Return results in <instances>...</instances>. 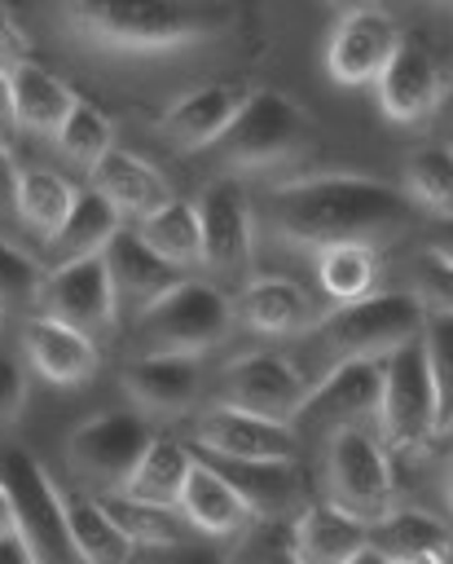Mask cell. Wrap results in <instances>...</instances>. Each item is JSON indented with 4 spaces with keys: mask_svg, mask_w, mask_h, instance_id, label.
I'll use <instances>...</instances> for the list:
<instances>
[{
    "mask_svg": "<svg viewBox=\"0 0 453 564\" xmlns=\"http://www.w3.org/2000/svg\"><path fill=\"white\" fill-rule=\"evenodd\" d=\"M409 220V194L361 172H321L268 189V225L286 247L321 251L334 242H383Z\"/></svg>",
    "mask_w": 453,
    "mask_h": 564,
    "instance_id": "obj_1",
    "label": "cell"
},
{
    "mask_svg": "<svg viewBox=\"0 0 453 564\" xmlns=\"http://www.w3.org/2000/svg\"><path fill=\"white\" fill-rule=\"evenodd\" d=\"M62 26L106 53H167L233 26V0H57Z\"/></svg>",
    "mask_w": 453,
    "mask_h": 564,
    "instance_id": "obj_2",
    "label": "cell"
},
{
    "mask_svg": "<svg viewBox=\"0 0 453 564\" xmlns=\"http://www.w3.org/2000/svg\"><path fill=\"white\" fill-rule=\"evenodd\" d=\"M237 322L233 295H224L216 282L202 278H180L176 286H167L154 304H145L136 313L132 326V352H185V357H202L216 344L229 339Z\"/></svg>",
    "mask_w": 453,
    "mask_h": 564,
    "instance_id": "obj_3",
    "label": "cell"
},
{
    "mask_svg": "<svg viewBox=\"0 0 453 564\" xmlns=\"http://www.w3.org/2000/svg\"><path fill=\"white\" fill-rule=\"evenodd\" d=\"M427 322V304L422 295L409 291H369L352 304H334L321 322H317V339L325 352H334V361L343 357H391L400 344L418 339Z\"/></svg>",
    "mask_w": 453,
    "mask_h": 564,
    "instance_id": "obj_4",
    "label": "cell"
},
{
    "mask_svg": "<svg viewBox=\"0 0 453 564\" xmlns=\"http://www.w3.org/2000/svg\"><path fill=\"white\" fill-rule=\"evenodd\" d=\"M325 502L365 520L369 529L396 507L391 449L369 423L334 427L325 436Z\"/></svg>",
    "mask_w": 453,
    "mask_h": 564,
    "instance_id": "obj_5",
    "label": "cell"
},
{
    "mask_svg": "<svg viewBox=\"0 0 453 564\" xmlns=\"http://www.w3.org/2000/svg\"><path fill=\"white\" fill-rule=\"evenodd\" d=\"M312 141V119L281 88H251L233 128L216 141V154L229 172H268L295 159Z\"/></svg>",
    "mask_w": 453,
    "mask_h": 564,
    "instance_id": "obj_6",
    "label": "cell"
},
{
    "mask_svg": "<svg viewBox=\"0 0 453 564\" xmlns=\"http://www.w3.org/2000/svg\"><path fill=\"white\" fill-rule=\"evenodd\" d=\"M378 436L396 454H422L440 436V401H435L422 335L400 344L391 357H383Z\"/></svg>",
    "mask_w": 453,
    "mask_h": 564,
    "instance_id": "obj_7",
    "label": "cell"
},
{
    "mask_svg": "<svg viewBox=\"0 0 453 564\" xmlns=\"http://www.w3.org/2000/svg\"><path fill=\"white\" fill-rule=\"evenodd\" d=\"M150 441H154V432L136 405L132 410L110 405V410L88 414L66 436V463L79 485H88L97 494H119L123 480L132 476V467L141 463V454L150 449Z\"/></svg>",
    "mask_w": 453,
    "mask_h": 564,
    "instance_id": "obj_8",
    "label": "cell"
},
{
    "mask_svg": "<svg viewBox=\"0 0 453 564\" xmlns=\"http://www.w3.org/2000/svg\"><path fill=\"white\" fill-rule=\"evenodd\" d=\"M0 480L13 502V524L35 546L40 564H79V555L70 546V529H66L62 485L44 471V463L31 449L13 445L0 454Z\"/></svg>",
    "mask_w": 453,
    "mask_h": 564,
    "instance_id": "obj_9",
    "label": "cell"
},
{
    "mask_svg": "<svg viewBox=\"0 0 453 564\" xmlns=\"http://www.w3.org/2000/svg\"><path fill=\"white\" fill-rule=\"evenodd\" d=\"M378 405H383V357H343L308 388V397L295 410V427H321L330 436L334 427L378 423Z\"/></svg>",
    "mask_w": 453,
    "mask_h": 564,
    "instance_id": "obj_10",
    "label": "cell"
},
{
    "mask_svg": "<svg viewBox=\"0 0 453 564\" xmlns=\"http://www.w3.org/2000/svg\"><path fill=\"white\" fill-rule=\"evenodd\" d=\"M194 445L220 463H295L299 458V427L220 401V405L198 414Z\"/></svg>",
    "mask_w": 453,
    "mask_h": 564,
    "instance_id": "obj_11",
    "label": "cell"
},
{
    "mask_svg": "<svg viewBox=\"0 0 453 564\" xmlns=\"http://www.w3.org/2000/svg\"><path fill=\"white\" fill-rule=\"evenodd\" d=\"M308 388L312 383L303 379V370L286 352H273V348L237 352L220 370V401L224 405H237V410H251L264 419H281V423H295V410L308 397Z\"/></svg>",
    "mask_w": 453,
    "mask_h": 564,
    "instance_id": "obj_12",
    "label": "cell"
},
{
    "mask_svg": "<svg viewBox=\"0 0 453 564\" xmlns=\"http://www.w3.org/2000/svg\"><path fill=\"white\" fill-rule=\"evenodd\" d=\"M198 225H202V264L211 273H242L255 256V212L237 176H211L202 185Z\"/></svg>",
    "mask_w": 453,
    "mask_h": 564,
    "instance_id": "obj_13",
    "label": "cell"
},
{
    "mask_svg": "<svg viewBox=\"0 0 453 564\" xmlns=\"http://www.w3.org/2000/svg\"><path fill=\"white\" fill-rule=\"evenodd\" d=\"M40 313L62 317V322L88 330L92 339L106 335L114 326V317H119V291H114L106 251L53 264L48 282H44V295H40Z\"/></svg>",
    "mask_w": 453,
    "mask_h": 564,
    "instance_id": "obj_14",
    "label": "cell"
},
{
    "mask_svg": "<svg viewBox=\"0 0 453 564\" xmlns=\"http://www.w3.org/2000/svg\"><path fill=\"white\" fill-rule=\"evenodd\" d=\"M400 35L405 31L391 22V13L374 9V4L343 9V18L334 22V31L325 40V75L347 88L374 84L383 75V66L391 62Z\"/></svg>",
    "mask_w": 453,
    "mask_h": 564,
    "instance_id": "obj_15",
    "label": "cell"
},
{
    "mask_svg": "<svg viewBox=\"0 0 453 564\" xmlns=\"http://www.w3.org/2000/svg\"><path fill=\"white\" fill-rule=\"evenodd\" d=\"M251 84L242 79H216V84H198L180 97L167 101V110L158 115V137L172 141L185 154L211 150L237 119V110L246 106Z\"/></svg>",
    "mask_w": 453,
    "mask_h": 564,
    "instance_id": "obj_16",
    "label": "cell"
},
{
    "mask_svg": "<svg viewBox=\"0 0 453 564\" xmlns=\"http://www.w3.org/2000/svg\"><path fill=\"white\" fill-rule=\"evenodd\" d=\"M378 88V106L387 119L396 123H418L427 119L431 110H440L444 101V70H440V57L418 40V35H400L391 62L383 66V75L374 79Z\"/></svg>",
    "mask_w": 453,
    "mask_h": 564,
    "instance_id": "obj_17",
    "label": "cell"
},
{
    "mask_svg": "<svg viewBox=\"0 0 453 564\" xmlns=\"http://www.w3.org/2000/svg\"><path fill=\"white\" fill-rule=\"evenodd\" d=\"M26 366L53 383V388H79L97 375L101 366V348L88 330L62 322V317H48V313H35L22 322V339H18Z\"/></svg>",
    "mask_w": 453,
    "mask_h": 564,
    "instance_id": "obj_18",
    "label": "cell"
},
{
    "mask_svg": "<svg viewBox=\"0 0 453 564\" xmlns=\"http://www.w3.org/2000/svg\"><path fill=\"white\" fill-rule=\"evenodd\" d=\"M119 383L141 414L172 419L194 410L202 392V366L198 357H185V352H132L119 370Z\"/></svg>",
    "mask_w": 453,
    "mask_h": 564,
    "instance_id": "obj_19",
    "label": "cell"
},
{
    "mask_svg": "<svg viewBox=\"0 0 453 564\" xmlns=\"http://www.w3.org/2000/svg\"><path fill=\"white\" fill-rule=\"evenodd\" d=\"M180 520L194 533L211 538V542H233L255 520V507L224 476V467H216L207 458H194L189 480H185V494H180Z\"/></svg>",
    "mask_w": 453,
    "mask_h": 564,
    "instance_id": "obj_20",
    "label": "cell"
},
{
    "mask_svg": "<svg viewBox=\"0 0 453 564\" xmlns=\"http://www.w3.org/2000/svg\"><path fill=\"white\" fill-rule=\"evenodd\" d=\"M233 308H237V322L255 335H308L325 317L317 300L295 278H281V273L246 278L242 291L233 295Z\"/></svg>",
    "mask_w": 453,
    "mask_h": 564,
    "instance_id": "obj_21",
    "label": "cell"
},
{
    "mask_svg": "<svg viewBox=\"0 0 453 564\" xmlns=\"http://www.w3.org/2000/svg\"><path fill=\"white\" fill-rule=\"evenodd\" d=\"M369 524L347 516L334 502H303L299 516L286 529V551L295 555V564H343L352 551H361L369 542Z\"/></svg>",
    "mask_w": 453,
    "mask_h": 564,
    "instance_id": "obj_22",
    "label": "cell"
},
{
    "mask_svg": "<svg viewBox=\"0 0 453 564\" xmlns=\"http://www.w3.org/2000/svg\"><path fill=\"white\" fill-rule=\"evenodd\" d=\"M106 264H110V278H114V291H119V308L132 304L136 313L145 304H154L167 286H176L185 278V269H176L172 260H163L141 234L136 225H123L110 247H106Z\"/></svg>",
    "mask_w": 453,
    "mask_h": 564,
    "instance_id": "obj_23",
    "label": "cell"
},
{
    "mask_svg": "<svg viewBox=\"0 0 453 564\" xmlns=\"http://www.w3.org/2000/svg\"><path fill=\"white\" fill-rule=\"evenodd\" d=\"M88 176H92V189H101L123 216H136V220L172 198L167 176L150 159H141L136 150H123V145H114Z\"/></svg>",
    "mask_w": 453,
    "mask_h": 564,
    "instance_id": "obj_24",
    "label": "cell"
},
{
    "mask_svg": "<svg viewBox=\"0 0 453 564\" xmlns=\"http://www.w3.org/2000/svg\"><path fill=\"white\" fill-rule=\"evenodd\" d=\"M13 79V123L26 128V132H40V137H57V128L66 123V115L79 106V93L53 75L48 66L40 62H18L9 70Z\"/></svg>",
    "mask_w": 453,
    "mask_h": 564,
    "instance_id": "obj_25",
    "label": "cell"
},
{
    "mask_svg": "<svg viewBox=\"0 0 453 564\" xmlns=\"http://www.w3.org/2000/svg\"><path fill=\"white\" fill-rule=\"evenodd\" d=\"M62 507H66V529H70V546H75L79 564H132L136 542L119 529L106 498L62 489Z\"/></svg>",
    "mask_w": 453,
    "mask_h": 564,
    "instance_id": "obj_26",
    "label": "cell"
},
{
    "mask_svg": "<svg viewBox=\"0 0 453 564\" xmlns=\"http://www.w3.org/2000/svg\"><path fill=\"white\" fill-rule=\"evenodd\" d=\"M189 467H194V454L176 436H154L119 494L132 498V502H145V507L180 511V494H185Z\"/></svg>",
    "mask_w": 453,
    "mask_h": 564,
    "instance_id": "obj_27",
    "label": "cell"
},
{
    "mask_svg": "<svg viewBox=\"0 0 453 564\" xmlns=\"http://www.w3.org/2000/svg\"><path fill=\"white\" fill-rule=\"evenodd\" d=\"M123 229V212L101 194V189H79L70 216L62 220V229L44 242L53 264L79 260V256H97L110 247V238Z\"/></svg>",
    "mask_w": 453,
    "mask_h": 564,
    "instance_id": "obj_28",
    "label": "cell"
},
{
    "mask_svg": "<svg viewBox=\"0 0 453 564\" xmlns=\"http://www.w3.org/2000/svg\"><path fill=\"white\" fill-rule=\"evenodd\" d=\"M378 542L396 555V560H418V564H444L453 560V533L440 516L422 511V507H391V516H383L378 524Z\"/></svg>",
    "mask_w": 453,
    "mask_h": 564,
    "instance_id": "obj_29",
    "label": "cell"
},
{
    "mask_svg": "<svg viewBox=\"0 0 453 564\" xmlns=\"http://www.w3.org/2000/svg\"><path fill=\"white\" fill-rule=\"evenodd\" d=\"M75 198H79V185H70L62 172H53V167H22L18 172V194H13V212H18V220L31 229V234H40L44 242L62 229V220L70 216V207H75Z\"/></svg>",
    "mask_w": 453,
    "mask_h": 564,
    "instance_id": "obj_30",
    "label": "cell"
},
{
    "mask_svg": "<svg viewBox=\"0 0 453 564\" xmlns=\"http://www.w3.org/2000/svg\"><path fill=\"white\" fill-rule=\"evenodd\" d=\"M136 234L163 256V260H172L176 269H194V264H202V225H198V203H189V198H167L163 207H154L150 216H141L136 220Z\"/></svg>",
    "mask_w": 453,
    "mask_h": 564,
    "instance_id": "obj_31",
    "label": "cell"
},
{
    "mask_svg": "<svg viewBox=\"0 0 453 564\" xmlns=\"http://www.w3.org/2000/svg\"><path fill=\"white\" fill-rule=\"evenodd\" d=\"M317 282L334 304H352L378 291V247L374 242H334L317 251Z\"/></svg>",
    "mask_w": 453,
    "mask_h": 564,
    "instance_id": "obj_32",
    "label": "cell"
},
{
    "mask_svg": "<svg viewBox=\"0 0 453 564\" xmlns=\"http://www.w3.org/2000/svg\"><path fill=\"white\" fill-rule=\"evenodd\" d=\"M405 194L431 216H453V145H418L405 159Z\"/></svg>",
    "mask_w": 453,
    "mask_h": 564,
    "instance_id": "obj_33",
    "label": "cell"
},
{
    "mask_svg": "<svg viewBox=\"0 0 453 564\" xmlns=\"http://www.w3.org/2000/svg\"><path fill=\"white\" fill-rule=\"evenodd\" d=\"M53 141H57V150H62L75 167L92 172V167L114 150V119H110L101 106H92V101L79 97V106L66 115V123L57 128Z\"/></svg>",
    "mask_w": 453,
    "mask_h": 564,
    "instance_id": "obj_34",
    "label": "cell"
},
{
    "mask_svg": "<svg viewBox=\"0 0 453 564\" xmlns=\"http://www.w3.org/2000/svg\"><path fill=\"white\" fill-rule=\"evenodd\" d=\"M110 516L119 520V529L145 546V551H167V546H180L185 542V520H176V511H163V507H145V502H132L123 494H101Z\"/></svg>",
    "mask_w": 453,
    "mask_h": 564,
    "instance_id": "obj_35",
    "label": "cell"
},
{
    "mask_svg": "<svg viewBox=\"0 0 453 564\" xmlns=\"http://www.w3.org/2000/svg\"><path fill=\"white\" fill-rule=\"evenodd\" d=\"M422 348H427V366L440 401V432H453V313H427Z\"/></svg>",
    "mask_w": 453,
    "mask_h": 564,
    "instance_id": "obj_36",
    "label": "cell"
},
{
    "mask_svg": "<svg viewBox=\"0 0 453 564\" xmlns=\"http://www.w3.org/2000/svg\"><path fill=\"white\" fill-rule=\"evenodd\" d=\"M44 282H48V269L31 251H22L18 242L0 238V308H31V304H40Z\"/></svg>",
    "mask_w": 453,
    "mask_h": 564,
    "instance_id": "obj_37",
    "label": "cell"
},
{
    "mask_svg": "<svg viewBox=\"0 0 453 564\" xmlns=\"http://www.w3.org/2000/svg\"><path fill=\"white\" fill-rule=\"evenodd\" d=\"M413 291L422 295L427 313H453V264L422 251L413 264Z\"/></svg>",
    "mask_w": 453,
    "mask_h": 564,
    "instance_id": "obj_38",
    "label": "cell"
},
{
    "mask_svg": "<svg viewBox=\"0 0 453 564\" xmlns=\"http://www.w3.org/2000/svg\"><path fill=\"white\" fill-rule=\"evenodd\" d=\"M233 555H237V538L233 542H198V546H189V542H180V546H167V551H150V560H141V564H233Z\"/></svg>",
    "mask_w": 453,
    "mask_h": 564,
    "instance_id": "obj_39",
    "label": "cell"
},
{
    "mask_svg": "<svg viewBox=\"0 0 453 564\" xmlns=\"http://www.w3.org/2000/svg\"><path fill=\"white\" fill-rule=\"evenodd\" d=\"M26 405V370L13 352L0 348V427H9Z\"/></svg>",
    "mask_w": 453,
    "mask_h": 564,
    "instance_id": "obj_40",
    "label": "cell"
},
{
    "mask_svg": "<svg viewBox=\"0 0 453 564\" xmlns=\"http://www.w3.org/2000/svg\"><path fill=\"white\" fill-rule=\"evenodd\" d=\"M26 35H22V26H18V18L0 4V66L4 70H13L18 62H26Z\"/></svg>",
    "mask_w": 453,
    "mask_h": 564,
    "instance_id": "obj_41",
    "label": "cell"
},
{
    "mask_svg": "<svg viewBox=\"0 0 453 564\" xmlns=\"http://www.w3.org/2000/svg\"><path fill=\"white\" fill-rule=\"evenodd\" d=\"M0 564H40L35 546L22 538V529L13 524L9 533H0Z\"/></svg>",
    "mask_w": 453,
    "mask_h": 564,
    "instance_id": "obj_42",
    "label": "cell"
},
{
    "mask_svg": "<svg viewBox=\"0 0 453 564\" xmlns=\"http://www.w3.org/2000/svg\"><path fill=\"white\" fill-rule=\"evenodd\" d=\"M18 159L13 150L0 141V212H13V194H18Z\"/></svg>",
    "mask_w": 453,
    "mask_h": 564,
    "instance_id": "obj_43",
    "label": "cell"
},
{
    "mask_svg": "<svg viewBox=\"0 0 453 564\" xmlns=\"http://www.w3.org/2000/svg\"><path fill=\"white\" fill-rule=\"evenodd\" d=\"M427 251L453 264V216H435V225L427 229Z\"/></svg>",
    "mask_w": 453,
    "mask_h": 564,
    "instance_id": "obj_44",
    "label": "cell"
},
{
    "mask_svg": "<svg viewBox=\"0 0 453 564\" xmlns=\"http://www.w3.org/2000/svg\"><path fill=\"white\" fill-rule=\"evenodd\" d=\"M343 564H396V560H391V551H387L383 542H374V538H369V542H365L361 551H352Z\"/></svg>",
    "mask_w": 453,
    "mask_h": 564,
    "instance_id": "obj_45",
    "label": "cell"
},
{
    "mask_svg": "<svg viewBox=\"0 0 453 564\" xmlns=\"http://www.w3.org/2000/svg\"><path fill=\"white\" fill-rule=\"evenodd\" d=\"M0 123H13V79L0 66Z\"/></svg>",
    "mask_w": 453,
    "mask_h": 564,
    "instance_id": "obj_46",
    "label": "cell"
},
{
    "mask_svg": "<svg viewBox=\"0 0 453 564\" xmlns=\"http://www.w3.org/2000/svg\"><path fill=\"white\" fill-rule=\"evenodd\" d=\"M9 529H13V502H9V489L0 480V533H9Z\"/></svg>",
    "mask_w": 453,
    "mask_h": 564,
    "instance_id": "obj_47",
    "label": "cell"
},
{
    "mask_svg": "<svg viewBox=\"0 0 453 564\" xmlns=\"http://www.w3.org/2000/svg\"><path fill=\"white\" fill-rule=\"evenodd\" d=\"M255 564H295V555L290 551H264Z\"/></svg>",
    "mask_w": 453,
    "mask_h": 564,
    "instance_id": "obj_48",
    "label": "cell"
},
{
    "mask_svg": "<svg viewBox=\"0 0 453 564\" xmlns=\"http://www.w3.org/2000/svg\"><path fill=\"white\" fill-rule=\"evenodd\" d=\"M444 498H449V507H453V458L444 463Z\"/></svg>",
    "mask_w": 453,
    "mask_h": 564,
    "instance_id": "obj_49",
    "label": "cell"
},
{
    "mask_svg": "<svg viewBox=\"0 0 453 564\" xmlns=\"http://www.w3.org/2000/svg\"><path fill=\"white\" fill-rule=\"evenodd\" d=\"M440 110H453V79L444 84V101H440Z\"/></svg>",
    "mask_w": 453,
    "mask_h": 564,
    "instance_id": "obj_50",
    "label": "cell"
},
{
    "mask_svg": "<svg viewBox=\"0 0 453 564\" xmlns=\"http://www.w3.org/2000/svg\"><path fill=\"white\" fill-rule=\"evenodd\" d=\"M334 4H343V9H356V4H365V0H334Z\"/></svg>",
    "mask_w": 453,
    "mask_h": 564,
    "instance_id": "obj_51",
    "label": "cell"
},
{
    "mask_svg": "<svg viewBox=\"0 0 453 564\" xmlns=\"http://www.w3.org/2000/svg\"><path fill=\"white\" fill-rule=\"evenodd\" d=\"M391 560H396V555H391ZM396 564H418V560H396ZM444 564H449V560H444Z\"/></svg>",
    "mask_w": 453,
    "mask_h": 564,
    "instance_id": "obj_52",
    "label": "cell"
},
{
    "mask_svg": "<svg viewBox=\"0 0 453 564\" xmlns=\"http://www.w3.org/2000/svg\"><path fill=\"white\" fill-rule=\"evenodd\" d=\"M444 4H453V0H444Z\"/></svg>",
    "mask_w": 453,
    "mask_h": 564,
    "instance_id": "obj_53",
    "label": "cell"
},
{
    "mask_svg": "<svg viewBox=\"0 0 453 564\" xmlns=\"http://www.w3.org/2000/svg\"><path fill=\"white\" fill-rule=\"evenodd\" d=\"M0 313H4V308H0Z\"/></svg>",
    "mask_w": 453,
    "mask_h": 564,
    "instance_id": "obj_54",
    "label": "cell"
},
{
    "mask_svg": "<svg viewBox=\"0 0 453 564\" xmlns=\"http://www.w3.org/2000/svg\"><path fill=\"white\" fill-rule=\"evenodd\" d=\"M449 564H453V560H449Z\"/></svg>",
    "mask_w": 453,
    "mask_h": 564,
    "instance_id": "obj_55",
    "label": "cell"
}]
</instances>
